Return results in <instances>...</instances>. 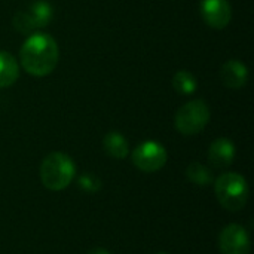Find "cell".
Masks as SVG:
<instances>
[{"instance_id": "cell-16", "label": "cell", "mask_w": 254, "mask_h": 254, "mask_svg": "<svg viewBox=\"0 0 254 254\" xmlns=\"http://www.w3.org/2000/svg\"><path fill=\"white\" fill-rule=\"evenodd\" d=\"M88 254H110L109 252H106L104 249H94L92 252H89Z\"/></svg>"}, {"instance_id": "cell-12", "label": "cell", "mask_w": 254, "mask_h": 254, "mask_svg": "<svg viewBox=\"0 0 254 254\" xmlns=\"http://www.w3.org/2000/svg\"><path fill=\"white\" fill-rule=\"evenodd\" d=\"M103 147L106 150V153L115 159H124L128 156L129 147H128V141L127 138L119 134V132H109L104 140H103Z\"/></svg>"}, {"instance_id": "cell-8", "label": "cell", "mask_w": 254, "mask_h": 254, "mask_svg": "<svg viewBox=\"0 0 254 254\" xmlns=\"http://www.w3.org/2000/svg\"><path fill=\"white\" fill-rule=\"evenodd\" d=\"M199 7L205 24L216 30H222L231 22L232 7L228 0H201Z\"/></svg>"}, {"instance_id": "cell-15", "label": "cell", "mask_w": 254, "mask_h": 254, "mask_svg": "<svg viewBox=\"0 0 254 254\" xmlns=\"http://www.w3.org/2000/svg\"><path fill=\"white\" fill-rule=\"evenodd\" d=\"M79 186L86 192H97L101 186V182L97 176L86 173V174L79 177Z\"/></svg>"}, {"instance_id": "cell-10", "label": "cell", "mask_w": 254, "mask_h": 254, "mask_svg": "<svg viewBox=\"0 0 254 254\" xmlns=\"http://www.w3.org/2000/svg\"><path fill=\"white\" fill-rule=\"evenodd\" d=\"M208 159L217 168L229 167L235 159V146L228 138H217L208 149Z\"/></svg>"}, {"instance_id": "cell-17", "label": "cell", "mask_w": 254, "mask_h": 254, "mask_svg": "<svg viewBox=\"0 0 254 254\" xmlns=\"http://www.w3.org/2000/svg\"><path fill=\"white\" fill-rule=\"evenodd\" d=\"M156 254H167V253H156Z\"/></svg>"}, {"instance_id": "cell-11", "label": "cell", "mask_w": 254, "mask_h": 254, "mask_svg": "<svg viewBox=\"0 0 254 254\" xmlns=\"http://www.w3.org/2000/svg\"><path fill=\"white\" fill-rule=\"evenodd\" d=\"M18 77L19 65L16 58L6 51H0V89L12 86Z\"/></svg>"}, {"instance_id": "cell-1", "label": "cell", "mask_w": 254, "mask_h": 254, "mask_svg": "<svg viewBox=\"0 0 254 254\" xmlns=\"http://www.w3.org/2000/svg\"><path fill=\"white\" fill-rule=\"evenodd\" d=\"M58 45L55 39L46 33L30 34L19 51V60L24 70L36 77L51 74L58 64Z\"/></svg>"}, {"instance_id": "cell-5", "label": "cell", "mask_w": 254, "mask_h": 254, "mask_svg": "<svg viewBox=\"0 0 254 254\" xmlns=\"http://www.w3.org/2000/svg\"><path fill=\"white\" fill-rule=\"evenodd\" d=\"M52 18V7L49 3L39 0L33 3L28 10H21L13 16V27L22 34H31L34 30L46 27Z\"/></svg>"}, {"instance_id": "cell-9", "label": "cell", "mask_w": 254, "mask_h": 254, "mask_svg": "<svg viewBox=\"0 0 254 254\" xmlns=\"http://www.w3.org/2000/svg\"><path fill=\"white\" fill-rule=\"evenodd\" d=\"M219 76H220L222 83L226 88L240 89V88L246 86V83L249 80V70H247L246 64H243L241 61L229 60L222 65Z\"/></svg>"}, {"instance_id": "cell-2", "label": "cell", "mask_w": 254, "mask_h": 254, "mask_svg": "<svg viewBox=\"0 0 254 254\" xmlns=\"http://www.w3.org/2000/svg\"><path fill=\"white\" fill-rule=\"evenodd\" d=\"M73 161L61 152L49 153L40 164V180L49 190H63L74 179Z\"/></svg>"}, {"instance_id": "cell-6", "label": "cell", "mask_w": 254, "mask_h": 254, "mask_svg": "<svg viewBox=\"0 0 254 254\" xmlns=\"http://www.w3.org/2000/svg\"><path fill=\"white\" fill-rule=\"evenodd\" d=\"M165 162L167 150L158 141H144L132 152V164L144 173H155L161 170Z\"/></svg>"}, {"instance_id": "cell-13", "label": "cell", "mask_w": 254, "mask_h": 254, "mask_svg": "<svg viewBox=\"0 0 254 254\" xmlns=\"http://www.w3.org/2000/svg\"><path fill=\"white\" fill-rule=\"evenodd\" d=\"M173 88L180 95H190L198 89V80L190 71L180 70L173 76Z\"/></svg>"}, {"instance_id": "cell-3", "label": "cell", "mask_w": 254, "mask_h": 254, "mask_svg": "<svg viewBox=\"0 0 254 254\" xmlns=\"http://www.w3.org/2000/svg\"><path fill=\"white\" fill-rule=\"evenodd\" d=\"M214 192L223 208L229 211H240L249 201L247 180L238 173L222 174L214 185Z\"/></svg>"}, {"instance_id": "cell-4", "label": "cell", "mask_w": 254, "mask_h": 254, "mask_svg": "<svg viewBox=\"0 0 254 254\" xmlns=\"http://www.w3.org/2000/svg\"><path fill=\"white\" fill-rule=\"evenodd\" d=\"M210 122V107L202 100H192L183 104L176 113V128L183 135L201 132Z\"/></svg>"}, {"instance_id": "cell-14", "label": "cell", "mask_w": 254, "mask_h": 254, "mask_svg": "<svg viewBox=\"0 0 254 254\" xmlns=\"http://www.w3.org/2000/svg\"><path fill=\"white\" fill-rule=\"evenodd\" d=\"M186 176L192 183L198 186H208L213 183V173L210 171V168L199 162H192L186 170Z\"/></svg>"}, {"instance_id": "cell-7", "label": "cell", "mask_w": 254, "mask_h": 254, "mask_svg": "<svg viewBox=\"0 0 254 254\" xmlns=\"http://www.w3.org/2000/svg\"><path fill=\"white\" fill-rule=\"evenodd\" d=\"M219 247L222 254H249L250 238L243 226L229 225L220 232Z\"/></svg>"}]
</instances>
